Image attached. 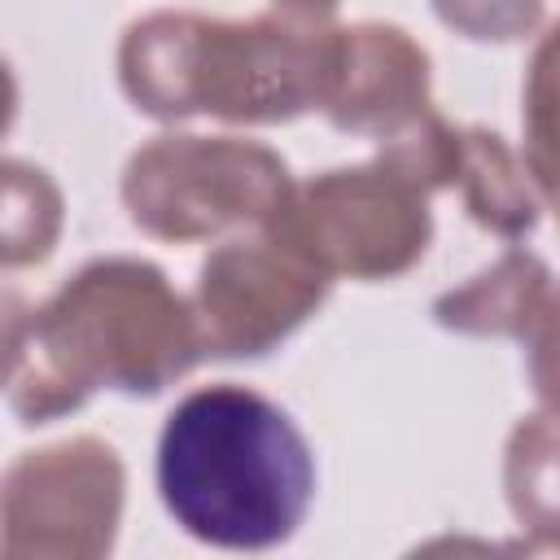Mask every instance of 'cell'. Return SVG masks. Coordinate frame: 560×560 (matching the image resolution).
<instances>
[{"label": "cell", "mask_w": 560, "mask_h": 560, "mask_svg": "<svg viewBox=\"0 0 560 560\" xmlns=\"http://www.w3.org/2000/svg\"><path fill=\"white\" fill-rule=\"evenodd\" d=\"M197 359L206 346L192 302L162 267L114 254L79 267L48 302L9 311L4 398L22 424H48L96 389L162 394Z\"/></svg>", "instance_id": "6da1fadb"}, {"label": "cell", "mask_w": 560, "mask_h": 560, "mask_svg": "<svg viewBox=\"0 0 560 560\" xmlns=\"http://www.w3.org/2000/svg\"><path fill=\"white\" fill-rule=\"evenodd\" d=\"M158 494L171 521L219 551H271L298 534L315 459L284 407L249 385H201L158 438Z\"/></svg>", "instance_id": "7a4b0ae2"}, {"label": "cell", "mask_w": 560, "mask_h": 560, "mask_svg": "<svg viewBox=\"0 0 560 560\" xmlns=\"http://www.w3.org/2000/svg\"><path fill=\"white\" fill-rule=\"evenodd\" d=\"M337 26L284 9L245 22L149 13L118 44L127 101L162 122L210 114L223 122H289L324 105Z\"/></svg>", "instance_id": "3957f363"}, {"label": "cell", "mask_w": 560, "mask_h": 560, "mask_svg": "<svg viewBox=\"0 0 560 560\" xmlns=\"http://www.w3.org/2000/svg\"><path fill=\"white\" fill-rule=\"evenodd\" d=\"M289 192L293 175L284 158L236 136H153L122 171L131 223L171 245L267 228Z\"/></svg>", "instance_id": "277c9868"}, {"label": "cell", "mask_w": 560, "mask_h": 560, "mask_svg": "<svg viewBox=\"0 0 560 560\" xmlns=\"http://www.w3.org/2000/svg\"><path fill=\"white\" fill-rule=\"evenodd\" d=\"M429 188L376 153L359 166L293 179L267 232L311 258L319 271L350 280H394L411 271L433 236Z\"/></svg>", "instance_id": "5b68a950"}, {"label": "cell", "mask_w": 560, "mask_h": 560, "mask_svg": "<svg viewBox=\"0 0 560 560\" xmlns=\"http://www.w3.org/2000/svg\"><path fill=\"white\" fill-rule=\"evenodd\" d=\"M122 459L101 438L26 451L4 472L0 551L48 560H96L114 547L122 516Z\"/></svg>", "instance_id": "8992f818"}, {"label": "cell", "mask_w": 560, "mask_h": 560, "mask_svg": "<svg viewBox=\"0 0 560 560\" xmlns=\"http://www.w3.org/2000/svg\"><path fill=\"white\" fill-rule=\"evenodd\" d=\"M332 276L302 258L293 245L258 228L219 245L192 289L201 346L210 359H258L302 328L328 298Z\"/></svg>", "instance_id": "52a82bcc"}, {"label": "cell", "mask_w": 560, "mask_h": 560, "mask_svg": "<svg viewBox=\"0 0 560 560\" xmlns=\"http://www.w3.org/2000/svg\"><path fill=\"white\" fill-rule=\"evenodd\" d=\"M337 131L389 140L433 109L429 101V52L389 22L337 26L332 74L324 105Z\"/></svg>", "instance_id": "ba28073f"}, {"label": "cell", "mask_w": 560, "mask_h": 560, "mask_svg": "<svg viewBox=\"0 0 560 560\" xmlns=\"http://www.w3.org/2000/svg\"><path fill=\"white\" fill-rule=\"evenodd\" d=\"M551 293L547 262L529 249H508L468 284L446 289L433 302V319L468 337H525Z\"/></svg>", "instance_id": "9c48e42d"}, {"label": "cell", "mask_w": 560, "mask_h": 560, "mask_svg": "<svg viewBox=\"0 0 560 560\" xmlns=\"http://www.w3.org/2000/svg\"><path fill=\"white\" fill-rule=\"evenodd\" d=\"M459 192L472 223H481L503 241H521L538 223V192L529 184L525 162H516L503 136L486 127H464Z\"/></svg>", "instance_id": "30bf717a"}, {"label": "cell", "mask_w": 560, "mask_h": 560, "mask_svg": "<svg viewBox=\"0 0 560 560\" xmlns=\"http://www.w3.org/2000/svg\"><path fill=\"white\" fill-rule=\"evenodd\" d=\"M503 490L529 547L560 551V416H525L503 451Z\"/></svg>", "instance_id": "8fae6325"}, {"label": "cell", "mask_w": 560, "mask_h": 560, "mask_svg": "<svg viewBox=\"0 0 560 560\" xmlns=\"http://www.w3.org/2000/svg\"><path fill=\"white\" fill-rule=\"evenodd\" d=\"M521 122H525L521 162L529 171L538 201H547V210L560 223V22L534 48V61L525 74Z\"/></svg>", "instance_id": "7c38bea8"}, {"label": "cell", "mask_w": 560, "mask_h": 560, "mask_svg": "<svg viewBox=\"0 0 560 560\" xmlns=\"http://www.w3.org/2000/svg\"><path fill=\"white\" fill-rule=\"evenodd\" d=\"M61 232V192L48 171L9 158L4 162V267H31L52 254Z\"/></svg>", "instance_id": "4fadbf2b"}, {"label": "cell", "mask_w": 560, "mask_h": 560, "mask_svg": "<svg viewBox=\"0 0 560 560\" xmlns=\"http://www.w3.org/2000/svg\"><path fill=\"white\" fill-rule=\"evenodd\" d=\"M433 13L464 39L512 44L542 22V0H429Z\"/></svg>", "instance_id": "5bb4252c"}, {"label": "cell", "mask_w": 560, "mask_h": 560, "mask_svg": "<svg viewBox=\"0 0 560 560\" xmlns=\"http://www.w3.org/2000/svg\"><path fill=\"white\" fill-rule=\"evenodd\" d=\"M529 346V385L547 411L560 416V289L547 293L538 319L525 332Z\"/></svg>", "instance_id": "9a60e30c"}, {"label": "cell", "mask_w": 560, "mask_h": 560, "mask_svg": "<svg viewBox=\"0 0 560 560\" xmlns=\"http://www.w3.org/2000/svg\"><path fill=\"white\" fill-rule=\"evenodd\" d=\"M337 4L341 0H276V9H284L293 18H311V22H328Z\"/></svg>", "instance_id": "2e32d148"}]
</instances>
